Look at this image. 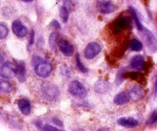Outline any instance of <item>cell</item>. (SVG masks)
Instances as JSON below:
<instances>
[{
	"mask_svg": "<svg viewBox=\"0 0 157 131\" xmlns=\"http://www.w3.org/2000/svg\"><path fill=\"white\" fill-rule=\"evenodd\" d=\"M17 105L19 110L21 111L22 114L26 116L29 115L30 113H31V104L27 99L21 98V99L18 100Z\"/></svg>",
	"mask_w": 157,
	"mask_h": 131,
	"instance_id": "12",
	"label": "cell"
},
{
	"mask_svg": "<svg viewBox=\"0 0 157 131\" xmlns=\"http://www.w3.org/2000/svg\"><path fill=\"white\" fill-rule=\"evenodd\" d=\"M12 90H13V87L10 83L0 79V91L9 93V92L12 91Z\"/></svg>",
	"mask_w": 157,
	"mask_h": 131,
	"instance_id": "19",
	"label": "cell"
},
{
	"mask_svg": "<svg viewBox=\"0 0 157 131\" xmlns=\"http://www.w3.org/2000/svg\"><path fill=\"white\" fill-rule=\"evenodd\" d=\"M129 46L132 50L136 51V52H139L143 49V44L138 40H132L129 43Z\"/></svg>",
	"mask_w": 157,
	"mask_h": 131,
	"instance_id": "20",
	"label": "cell"
},
{
	"mask_svg": "<svg viewBox=\"0 0 157 131\" xmlns=\"http://www.w3.org/2000/svg\"><path fill=\"white\" fill-rule=\"evenodd\" d=\"M43 93L46 95L47 97L49 98H53L56 97L58 96V89L56 88V87L53 85H46L45 87H43Z\"/></svg>",
	"mask_w": 157,
	"mask_h": 131,
	"instance_id": "14",
	"label": "cell"
},
{
	"mask_svg": "<svg viewBox=\"0 0 157 131\" xmlns=\"http://www.w3.org/2000/svg\"><path fill=\"white\" fill-rule=\"evenodd\" d=\"M21 1H23V2H31L33 0H21Z\"/></svg>",
	"mask_w": 157,
	"mask_h": 131,
	"instance_id": "30",
	"label": "cell"
},
{
	"mask_svg": "<svg viewBox=\"0 0 157 131\" xmlns=\"http://www.w3.org/2000/svg\"><path fill=\"white\" fill-rule=\"evenodd\" d=\"M50 25H51V26L53 27L54 29H61V26H60L59 23V22H57L56 20L52 21V22L50 23Z\"/></svg>",
	"mask_w": 157,
	"mask_h": 131,
	"instance_id": "27",
	"label": "cell"
},
{
	"mask_svg": "<svg viewBox=\"0 0 157 131\" xmlns=\"http://www.w3.org/2000/svg\"><path fill=\"white\" fill-rule=\"evenodd\" d=\"M118 123L120 126H123L126 128H131V127H135L138 125V120H135L133 118H121L118 120Z\"/></svg>",
	"mask_w": 157,
	"mask_h": 131,
	"instance_id": "16",
	"label": "cell"
},
{
	"mask_svg": "<svg viewBox=\"0 0 157 131\" xmlns=\"http://www.w3.org/2000/svg\"><path fill=\"white\" fill-rule=\"evenodd\" d=\"M0 76L3 78L10 79L16 76V64L15 63L6 62L0 67Z\"/></svg>",
	"mask_w": 157,
	"mask_h": 131,
	"instance_id": "3",
	"label": "cell"
},
{
	"mask_svg": "<svg viewBox=\"0 0 157 131\" xmlns=\"http://www.w3.org/2000/svg\"><path fill=\"white\" fill-rule=\"evenodd\" d=\"M52 70V65L48 62H40L35 66V72L40 77H48Z\"/></svg>",
	"mask_w": 157,
	"mask_h": 131,
	"instance_id": "2",
	"label": "cell"
},
{
	"mask_svg": "<svg viewBox=\"0 0 157 131\" xmlns=\"http://www.w3.org/2000/svg\"><path fill=\"white\" fill-rule=\"evenodd\" d=\"M145 66L144 59L142 56H136L132 58L131 61V67L136 70H143Z\"/></svg>",
	"mask_w": 157,
	"mask_h": 131,
	"instance_id": "15",
	"label": "cell"
},
{
	"mask_svg": "<svg viewBox=\"0 0 157 131\" xmlns=\"http://www.w3.org/2000/svg\"><path fill=\"white\" fill-rule=\"evenodd\" d=\"M75 62H76L77 68L80 70L82 73H87V72H88V69L82 64V62H81L80 60V58H79V56H78V54H77L76 56H75Z\"/></svg>",
	"mask_w": 157,
	"mask_h": 131,
	"instance_id": "22",
	"label": "cell"
},
{
	"mask_svg": "<svg viewBox=\"0 0 157 131\" xmlns=\"http://www.w3.org/2000/svg\"><path fill=\"white\" fill-rule=\"evenodd\" d=\"M129 21L126 17H120L113 22L111 25V30L114 35L121 33L123 30L128 28L129 25Z\"/></svg>",
	"mask_w": 157,
	"mask_h": 131,
	"instance_id": "1",
	"label": "cell"
},
{
	"mask_svg": "<svg viewBox=\"0 0 157 131\" xmlns=\"http://www.w3.org/2000/svg\"><path fill=\"white\" fill-rule=\"evenodd\" d=\"M43 130H51V131H59V129H57L56 127H54V126H50V125H45L43 127Z\"/></svg>",
	"mask_w": 157,
	"mask_h": 131,
	"instance_id": "26",
	"label": "cell"
},
{
	"mask_svg": "<svg viewBox=\"0 0 157 131\" xmlns=\"http://www.w3.org/2000/svg\"><path fill=\"white\" fill-rule=\"evenodd\" d=\"M30 44H33V42H34V31H32V33H31V39H30Z\"/></svg>",
	"mask_w": 157,
	"mask_h": 131,
	"instance_id": "28",
	"label": "cell"
},
{
	"mask_svg": "<svg viewBox=\"0 0 157 131\" xmlns=\"http://www.w3.org/2000/svg\"><path fill=\"white\" fill-rule=\"evenodd\" d=\"M129 100L131 101H137L143 97L144 96V90L140 86H135L132 87L130 90L127 93Z\"/></svg>",
	"mask_w": 157,
	"mask_h": 131,
	"instance_id": "7",
	"label": "cell"
},
{
	"mask_svg": "<svg viewBox=\"0 0 157 131\" xmlns=\"http://www.w3.org/2000/svg\"><path fill=\"white\" fill-rule=\"evenodd\" d=\"M57 41H58V33H52L49 37V45L52 49H55L56 46Z\"/></svg>",
	"mask_w": 157,
	"mask_h": 131,
	"instance_id": "23",
	"label": "cell"
},
{
	"mask_svg": "<svg viewBox=\"0 0 157 131\" xmlns=\"http://www.w3.org/2000/svg\"><path fill=\"white\" fill-rule=\"evenodd\" d=\"M69 92L73 96H82L86 95V90L84 86L77 80H74L71 82L69 85Z\"/></svg>",
	"mask_w": 157,
	"mask_h": 131,
	"instance_id": "4",
	"label": "cell"
},
{
	"mask_svg": "<svg viewBox=\"0 0 157 131\" xmlns=\"http://www.w3.org/2000/svg\"><path fill=\"white\" fill-rule=\"evenodd\" d=\"M97 8L104 14H109L116 10V6L111 1H99L97 3Z\"/></svg>",
	"mask_w": 157,
	"mask_h": 131,
	"instance_id": "8",
	"label": "cell"
},
{
	"mask_svg": "<svg viewBox=\"0 0 157 131\" xmlns=\"http://www.w3.org/2000/svg\"><path fill=\"white\" fill-rule=\"evenodd\" d=\"M124 78H129L136 82L139 83L142 85H146V79L144 75L138 72H130V73H124Z\"/></svg>",
	"mask_w": 157,
	"mask_h": 131,
	"instance_id": "13",
	"label": "cell"
},
{
	"mask_svg": "<svg viewBox=\"0 0 157 131\" xmlns=\"http://www.w3.org/2000/svg\"><path fill=\"white\" fill-rule=\"evenodd\" d=\"M60 17H61L62 20L64 22H66L68 21V19H69V11H68V8L65 6H63L60 8Z\"/></svg>",
	"mask_w": 157,
	"mask_h": 131,
	"instance_id": "21",
	"label": "cell"
},
{
	"mask_svg": "<svg viewBox=\"0 0 157 131\" xmlns=\"http://www.w3.org/2000/svg\"><path fill=\"white\" fill-rule=\"evenodd\" d=\"M13 31L17 37H24L28 33V29L19 20H15L13 23Z\"/></svg>",
	"mask_w": 157,
	"mask_h": 131,
	"instance_id": "9",
	"label": "cell"
},
{
	"mask_svg": "<svg viewBox=\"0 0 157 131\" xmlns=\"http://www.w3.org/2000/svg\"><path fill=\"white\" fill-rule=\"evenodd\" d=\"M157 122V110H154L152 114H151L149 117V120H148V123L149 124H153Z\"/></svg>",
	"mask_w": 157,
	"mask_h": 131,
	"instance_id": "25",
	"label": "cell"
},
{
	"mask_svg": "<svg viewBox=\"0 0 157 131\" xmlns=\"http://www.w3.org/2000/svg\"><path fill=\"white\" fill-rule=\"evenodd\" d=\"M101 51V47L99 43H90L86 46L85 49V57L88 60H92L96 57Z\"/></svg>",
	"mask_w": 157,
	"mask_h": 131,
	"instance_id": "5",
	"label": "cell"
},
{
	"mask_svg": "<svg viewBox=\"0 0 157 131\" xmlns=\"http://www.w3.org/2000/svg\"><path fill=\"white\" fill-rule=\"evenodd\" d=\"M14 63L16 64V76L20 82H25L26 78L25 63L19 60H15Z\"/></svg>",
	"mask_w": 157,
	"mask_h": 131,
	"instance_id": "6",
	"label": "cell"
},
{
	"mask_svg": "<svg viewBox=\"0 0 157 131\" xmlns=\"http://www.w3.org/2000/svg\"><path fill=\"white\" fill-rule=\"evenodd\" d=\"M59 46L61 52L66 56H70L74 52V48L72 44H71L68 40H61L59 42Z\"/></svg>",
	"mask_w": 157,
	"mask_h": 131,
	"instance_id": "10",
	"label": "cell"
},
{
	"mask_svg": "<svg viewBox=\"0 0 157 131\" xmlns=\"http://www.w3.org/2000/svg\"><path fill=\"white\" fill-rule=\"evenodd\" d=\"M113 101H114V103L117 105L125 104V103H126L129 101V97H128L127 93H125V92H121V93H118V94L115 96Z\"/></svg>",
	"mask_w": 157,
	"mask_h": 131,
	"instance_id": "17",
	"label": "cell"
},
{
	"mask_svg": "<svg viewBox=\"0 0 157 131\" xmlns=\"http://www.w3.org/2000/svg\"><path fill=\"white\" fill-rule=\"evenodd\" d=\"M9 29L6 25L3 23H0V40L6 38L8 35Z\"/></svg>",
	"mask_w": 157,
	"mask_h": 131,
	"instance_id": "24",
	"label": "cell"
},
{
	"mask_svg": "<svg viewBox=\"0 0 157 131\" xmlns=\"http://www.w3.org/2000/svg\"><path fill=\"white\" fill-rule=\"evenodd\" d=\"M155 96H157V79L155 83Z\"/></svg>",
	"mask_w": 157,
	"mask_h": 131,
	"instance_id": "29",
	"label": "cell"
},
{
	"mask_svg": "<svg viewBox=\"0 0 157 131\" xmlns=\"http://www.w3.org/2000/svg\"><path fill=\"white\" fill-rule=\"evenodd\" d=\"M129 10H130L131 15H132V18H133L134 22H135L137 29H138L139 30H140V31H142V30L144 29V27H143V25H142V23L140 22V19H139V18H138V16H137V14H136V12L135 10H134L133 8H132V7H130V8H129Z\"/></svg>",
	"mask_w": 157,
	"mask_h": 131,
	"instance_id": "18",
	"label": "cell"
},
{
	"mask_svg": "<svg viewBox=\"0 0 157 131\" xmlns=\"http://www.w3.org/2000/svg\"><path fill=\"white\" fill-rule=\"evenodd\" d=\"M142 31L143 32V34L145 36V39H146V42L147 43L148 46L152 50L155 51L157 49V41L156 39L155 38L152 33L150 31H149L148 29H143Z\"/></svg>",
	"mask_w": 157,
	"mask_h": 131,
	"instance_id": "11",
	"label": "cell"
}]
</instances>
